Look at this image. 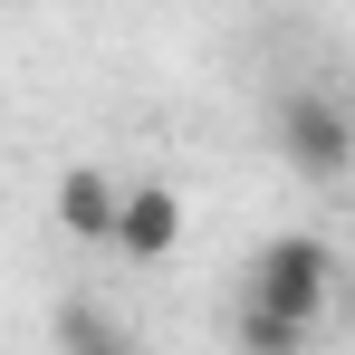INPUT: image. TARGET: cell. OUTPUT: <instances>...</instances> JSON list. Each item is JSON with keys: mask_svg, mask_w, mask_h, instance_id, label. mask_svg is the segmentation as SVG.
Wrapping results in <instances>:
<instances>
[{"mask_svg": "<svg viewBox=\"0 0 355 355\" xmlns=\"http://www.w3.org/2000/svg\"><path fill=\"white\" fill-rule=\"evenodd\" d=\"M279 154H288V173H307V182H346L355 173V116L336 96H288V106H279Z\"/></svg>", "mask_w": 355, "mask_h": 355, "instance_id": "obj_1", "label": "cell"}, {"mask_svg": "<svg viewBox=\"0 0 355 355\" xmlns=\"http://www.w3.org/2000/svg\"><path fill=\"white\" fill-rule=\"evenodd\" d=\"M327 240H307V231H279L259 259H250V297H269V307H288V317H307L317 327V307H327Z\"/></svg>", "mask_w": 355, "mask_h": 355, "instance_id": "obj_2", "label": "cell"}, {"mask_svg": "<svg viewBox=\"0 0 355 355\" xmlns=\"http://www.w3.org/2000/svg\"><path fill=\"white\" fill-rule=\"evenodd\" d=\"M173 240H182V192L135 182L125 192V221H116V250L125 259H173Z\"/></svg>", "mask_w": 355, "mask_h": 355, "instance_id": "obj_3", "label": "cell"}, {"mask_svg": "<svg viewBox=\"0 0 355 355\" xmlns=\"http://www.w3.org/2000/svg\"><path fill=\"white\" fill-rule=\"evenodd\" d=\"M58 221H67L77 240H116V221H125V192H116L106 173H87V164H77V173L58 182Z\"/></svg>", "mask_w": 355, "mask_h": 355, "instance_id": "obj_4", "label": "cell"}, {"mask_svg": "<svg viewBox=\"0 0 355 355\" xmlns=\"http://www.w3.org/2000/svg\"><path fill=\"white\" fill-rule=\"evenodd\" d=\"M231 336H240V346H259V355H288V346H307V317H288V307H269V297H250Z\"/></svg>", "mask_w": 355, "mask_h": 355, "instance_id": "obj_5", "label": "cell"}, {"mask_svg": "<svg viewBox=\"0 0 355 355\" xmlns=\"http://www.w3.org/2000/svg\"><path fill=\"white\" fill-rule=\"evenodd\" d=\"M58 346H87V355H106L116 336H106V317H87V307H67V317H58Z\"/></svg>", "mask_w": 355, "mask_h": 355, "instance_id": "obj_6", "label": "cell"}]
</instances>
